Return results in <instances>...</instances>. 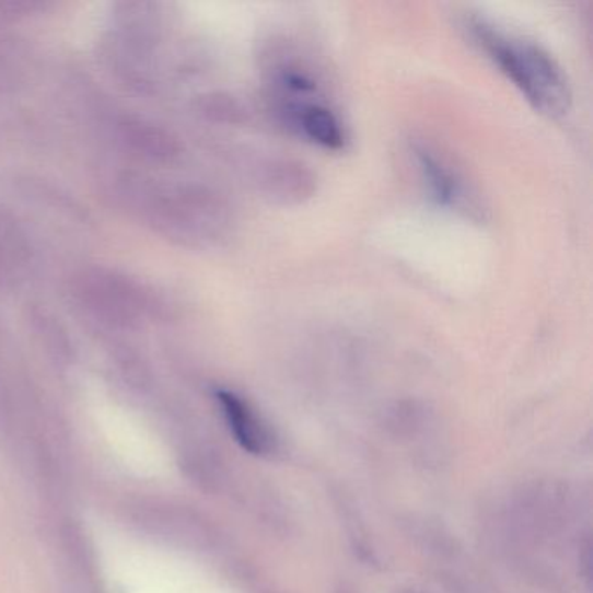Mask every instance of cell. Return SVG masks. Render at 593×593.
I'll return each mask as SVG.
<instances>
[{
  "instance_id": "cell-2",
  "label": "cell",
  "mask_w": 593,
  "mask_h": 593,
  "mask_svg": "<svg viewBox=\"0 0 593 593\" xmlns=\"http://www.w3.org/2000/svg\"><path fill=\"white\" fill-rule=\"evenodd\" d=\"M411 153L433 202L450 211L462 212L466 217L474 218L479 214L482 209L479 199L462 171L456 170L450 159L425 141H415L411 144Z\"/></svg>"
},
{
  "instance_id": "cell-1",
  "label": "cell",
  "mask_w": 593,
  "mask_h": 593,
  "mask_svg": "<svg viewBox=\"0 0 593 593\" xmlns=\"http://www.w3.org/2000/svg\"><path fill=\"white\" fill-rule=\"evenodd\" d=\"M466 31L534 111L550 119L568 114L571 84L559 61L545 47L503 31L484 18L466 20Z\"/></svg>"
},
{
  "instance_id": "cell-3",
  "label": "cell",
  "mask_w": 593,
  "mask_h": 593,
  "mask_svg": "<svg viewBox=\"0 0 593 593\" xmlns=\"http://www.w3.org/2000/svg\"><path fill=\"white\" fill-rule=\"evenodd\" d=\"M284 114L293 128L310 143L326 150H344L347 147V131L335 111L317 102H294L286 106Z\"/></svg>"
},
{
  "instance_id": "cell-5",
  "label": "cell",
  "mask_w": 593,
  "mask_h": 593,
  "mask_svg": "<svg viewBox=\"0 0 593 593\" xmlns=\"http://www.w3.org/2000/svg\"><path fill=\"white\" fill-rule=\"evenodd\" d=\"M218 397H220L221 406L225 409L230 427L237 437V441L251 453H261L267 450L270 439L265 433L258 418L251 412L249 407L242 403L237 395L229 394V392H220Z\"/></svg>"
},
{
  "instance_id": "cell-4",
  "label": "cell",
  "mask_w": 593,
  "mask_h": 593,
  "mask_svg": "<svg viewBox=\"0 0 593 593\" xmlns=\"http://www.w3.org/2000/svg\"><path fill=\"white\" fill-rule=\"evenodd\" d=\"M259 183L267 197L279 204H300L315 191L314 173L306 165L286 159L267 161Z\"/></svg>"
}]
</instances>
